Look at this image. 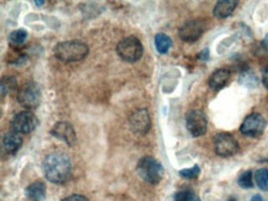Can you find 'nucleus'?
Returning a JSON list of instances; mask_svg holds the SVG:
<instances>
[{
	"label": "nucleus",
	"mask_w": 268,
	"mask_h": 201,
	"mask_svg": "<svg viewBox=\"0 0 268 201\" xmlns=\"http://www.w3.org/2000/svg\"><path fill=\"white\" fill-rule=\"evenodd\" d=\"M46 184L41 180H38V182H34L32 184H30L26 188L25 195L31 201H44V198H46Z\"/></svg>",
	"instance_id": "dca6fc26"
},
{
	"label": "nucleus",
	"mask_w": 268,
	"mask_h": 201,
	"mask_svg": "<svg viewBox=\"0 0 268 201\" xmlns=\"http://www.w3.org/2000/svg\"><path fill=\"white\" fill-rule=\"evenodd\" d=\"M206 30V25L202 20H190L183 23L180 28V37L184 42L193 43L198 41Z\"/></svg>",
	"instance_id": "9b49d317"
},
{
	"label": "nucleus",
	"mask_w": 268,
	"mask_h": 201,
	"mask_svg": "<svg viewBox=\"0 0 268 201\" xmlns=\"http://www.w3.org/2000/svg\"><path fill=\"white\" fill-rule=\"evenodd\" d=\"M267 121L258 112H252L248 116L245 117L244 122L240 126V132L248 137H257L264 134L266 129Z\"/></svg>",
	"instance_id": "6e6552de"
},
{
	"label": "nucleus",
	"mask_w": 268,
	"mask_h": 201,
	"mask_svg": "<svg viewBox=\"0 0 268 201\" xmlns=\"http://www.w3.org/2000/svg\"><path fill=\"white\" fill-rule=\"evenodd\" d=\"M35 4L38 5V6H42V4H44V1H35Z\"/></svg>",
	"instance_id": "c756f323"
},
{
	"label": "nucleus",
	"mask_w": 268,
	"mask_h": 201,
	"mask_svg": "<svg viewBox=\"0 0 268 201\" xmlns=\"http://www.w3.org/2000/svg\"><path fill=\"white\" fill-rule=\"evenodd\" d=\"M131 131L138 135H146L151 129V117L147 109H138L128 117Z\"/></svg>",
	"instance_id": "9d476101"
},
{
	"label": "nucleus",
	"mask_w": 268,
	"mask_h": 201,
	"mask_svg": "<svg viewBox=\"0 0 268 201\" xmlns=\"http://www.w3.org/2000/svg\"><path fill=\"white\" fill-rule=\"evenodd\" d=\"M54 53L56 58H58L64 63L70 62H78L86 58L89 53V47L86 42L80 40L64 41V42L57 43L54 48Z\"/></svg>",
	"instance_id": "f03ea898"
},
{
	"label": "nucleus",
	"mask_w": 268,
	"mask_h": 201,
	"mask_svg": "<svg viewBox=\"0 0 268 201\" xmlns=\"http://www.w3.org/2000/svg\"><path fill=\"white\" fill-rule=\"evenodd\" d=\"M16 99L22 108L28 110L38 108L42 100L40 85L35 82H25L18 90Z\"/></svg>",
	"instance_id": "39448f33"
},
{
	"label": "nucleus",
	"mask_w": 268,
	"mask_h": 201,
	"mask_svg": "<svg viewBox=\"0 0 268 201\" xmlns=\"http://www.w3.org/2000/svg\"><path fill=\"white\" fill-rule=\"evenodd\" d=\"M199 173H200V168H199V166H194V167H192V168L182 169V171L180 172V176L184 179L192 180V179L198 178Z\"/></svg>",
	"instance_id": "5701e85b"
},
{
	"label": "nucleus",
	"mask_w": 268,
	"mask_h": 201,
	"mask_svg": "<svg viewBox=\"0 0 268 201\" xmlns=\"http://www.w3.org/2000/svg\"><path fill=\"white\" fill-rule=\"evenodd\" d=\"M238 2L236 0H220L215 4L212 14L219 19H226L234 12Z\"/></svg>",
	"instance_id": "2eb2a0df"
},
{
	"label": "nucleus",
	"mask_w": 268,
	"mask_h": 201,
	"mask_svg": "<svg viewBox=\"0 0 268 201\" xmlns=\"http://www.w3.org/2000/svg\"><path fill=\"white\" fill-rule=\"evenodd\" d=\"M28 37V32L25 28H19V30H14L12 32H10L8 41H9L10 46L12 47H21L24 43L26 42Z\"/></svg>",
	"instance_id": "f3484780"
},
{
	"label": "nucleus",
	"mask_w": 268,
	"mask_h": 201,
	"mask_svg": "<svg viewBox=\"0 0 268 201\" xmlns=\"http://www.w3.org/2000/svg\"><path fill=\"white\" fill-rule=\"evenodd\" d=\"M61 201H89V200L86 199V197H83V195L74 194V195H70V197H68V198H64V199Z\"/></svg>",
	"instance_id": "393cba45"
},
{
	"label": "nucleus",
	"mask_w": 268,
	"mask_h": 201,
	"mask_svg": "<svg viewBox=\"0 0 268 201\" xmlns=\"http://www.w3.org/2000/svg\"><path fill=\"white\" fill-rule=\"evenodd\" d=\"M262 45H264V47H266V48L268 49V33L266 35V37L264 38V41H262Z\"/></svg>",
	"instance_id": "c85d7f7f"
},
{
	"label": "nucleus",
	"mask_w": 268,
	"mask_h": 201,
	"mask_svg": "<svg viewBox=\"0 0 268 201\" xmlns=\"http://www.w3.org/2000/svg\"><path fill=\"white\" fill-rule=\"evenodd\" d=\"M228 201H238V200H236V198H232V197H231L230 199H228Z\"/></svg>",
	"instance_id": "7c9ffc66"
},
{
	"label": "nucleus",
	"mask_w": 268,
	"mask_h": 201,
	"mask_svg": "<svg viewBox=\"0 0 268 201\" xmlns=\"http://www.w3.org/2000/svg\"><path fill=\"white\" fill-rule=\"evenodd\" d=\"M262 83H264V88H267L268 89V67H266L264 70H262Z\"/></svg>",
	"instance_id": "bb28decb"
},
{
	"label": "nucleus",
	"mask_w": 268,
	"mask_h": 201,
	"mask_svg": "<svg viewBox=\"0 0 268 201\" xmlns=\"http://www.w3.org/2000/svg\"><path fill=\"white\" fill-rule=\"evenodd\" d=\"M198 58L200 59V61H204V62L209 61V49H208V48H204L203 51L199 52Z\"/></svg>",
	"instance_id": "a878e982"
},
{
	"label": "nucleus",
	"mask_w": 268,
	"mask_h": 201,
	"mask_svg": "<svg viewBox=\"0 0 268 201\" xmlns=\"http://www.w3.org/2000/svg\"><path fill=\"white\" fill-rule=\"evenodd\" d=\"M215 153L220 157H231L238 152V143L232 135L220 132L212 140Z\"/></svg>",
	"instance_id": "423d86ee"
},
{
	"label": "nucleus",
	"mask_w": 268,
	"mask_h": 201,
	"mask_svg": "<svg viewBox=\"0 0 268 201\" xmlns=\"http://www.w3.org/2000/svg\"><path fill=\"white\" fill-rule=\"evenodd\" d=\"M254 182L262 192H268V169L260 168L254 173Z\"/></svg>",
	"instance_id": "6ab92c4d"
},
{
	"label": "nucleus",
	"mask_w": 268,
	"mask_h": 201,
	"mask_svg": "<svg viewBox=\"0 0 268 201\" xmlns=\"http://www.w3.org/2000/svg\"><path fill=\"white\" fill-rule=\"evenodd\" d=\"M10 124L12 131L20 135H28L38 127V119L31 111H21L12 117Z\"/></svg>",
	"instance_id": "0eeeda50"
},
{
	"label": "nucleus",
	"mask_w": 268,
	"mask_h": 201,
	"mask_svg": "<svg viewBox=\"0 0 268 201\" xmlns=\"http://www.w3.org/2000/svg\"><path fill=\"white\" fill-rule=\"evenodd\" d=\"M154 45L160 54H166L172 46V38L166 33H157L154 37Z\"/></svg>",
	"instance_id": "a211bd4d"
},
{
	"label": "nucleus",
	"mask_w": 268,
	"mask_h": 201,
	"mask_svg": "<svg viewBox=\"0 0 268 201\" xmlns=\"http://www.w3.org/2000/svg\"><path fill=\"white\" fill-rule=\"evenodd\" d=\"M230 79V70L226 68L216 69L209 78V87L214 91L222 90Z\"/></svg>",
	"instance_id": "4468645a"
},
{
	"label": "nucleus",
	"mask_w": 268,
	"mask_h": 201,
	"mask_svg": "<svg viewBox=\"0 0 268 201\" xmlns=\"http://www.w3.org/2000/svg\"><path fill=\"white\" fill-rule=\"evenodd\" d=\"M2 98L10 93L15 87H16V78L15 77H4L2 79Z\"/></svg>",
	"instance_id": "4be33fe9"
},
{
	"label": "nucleus",
	"mask_w": 268,
	"mask_h": 201,
	"mask_svg": "<svg viewBox=\"0 0 268 201\" xmlns=\"http://www.w3.org/2000/svg\"><path fill=\"white\" fill-rule=\"evenodd\" d=\"M238 184L242 189H251V188H254V173H252V171H246L244 173H241L238 179Z\"/></svg>",
	"instance_id": "aec40b11"
},
{
	"label": "nucleus",
	"mask_w": 268,
	"mask_h": 201,
	"mask_svg": "<svg viewBox=\"0 0 268 201\" xmlns=\"http://www.w3.org/2000/svg\"><path fill=\"white\" fill-rule=\"evenodd\" d=\"M116 52L122 61L128 63H135L141 59L144 54V46L141 41L135 36H128L119 41L116 46Z\"/></svg>",
	"instance_id": "20e7f679"
},
{
	"label": "nucleus",
	"mask_w": 268,
	"mask_h": 201,
	"mask_svg": "<svg viewBox=\"0 0 268 201\" xmlns=\"http://www.w3.org/2000/svg\"><path fill=\"white\" fill-rule=\"evenodd\" d=\"M2 150L5 152L10 153H16L18 151L20 150V147L22 146V137H21L20 134L15 131H10L6 132L4 136H2Z\"/></svg>",
	"instance_id": "ddd939ff"
},
{
	"label": "nucleus",
	"mask_w": 268,
	"mask_h": 201,
	"mask_svg": "<svg viewBox=\"0 0 268 201\" xmlns=\"http://www.w3.org/2000/svg\"><path fill=\"white\" fill-rule=\"evenodd\" d=\"M189 201H200V200H199V199H198V198H196V197H194V198H193V199H192V200H189Z\"/></svg>",
	"instance_id": "2f4dec72"
},
{
	"label": "nucleus",
	"mask_w": 268,
	"mask_h": 201,
	"mask_svg": "<svg viewBox=\"0 0 268 201\" xmlns=\"http://www.w3.org/2000/svg\"><path fill=\"white\" fill-rule=\"evenodd\" d=\"M50 132H51V135L54 137L63 141L68 146H73L76 143V141H77V135H76L74 129L67 121H58L57 124H54Z\"/></svg>",
	"instance_id": "f8f14e48"
},
{
	"label": "nucleus",
	"mask_w": 268,
	"mask_h": 201,
	"mask_svg": "<svg viewBox=\"0 0 268 201\" xmlns=\"http://www.w3.org/2000/svg\"><path fill=\"white\" fill-rule=\"evenodd\" d=\"M186 125L192 136L194 137L203 136L208 130L206 115L204 114V111L198 110V109L188 111V114L186 115Z\"/></svg>",
	"instance_id": "1a4fd4ad"
},
{
	"label": "nucleus",
	"mask_w": 268,
	"mask_h": 201,
	"mask_svg": "<svg viewBox=\"0 0 268 201\" xmlns=\"http://www.w3.org/2000/svg\"><path fill=\"white\" fill-rule=\"evenodd\" d=\"M238 82H240L242 85H245V87L254 88L257 85V77L251 72V70H246V72L241 73Z\"/></svg>",
	"instance_id": "412c9836"
},
{
	"label": "nucleus",
	"mask_w": 268,
	"mask_h": 201,
	"mask_svg": "<svg viewBox=\"0 0 268 201\" xmlns=\"http://www.w3.org/2000/svg\"><path fill=\"white\" fill-rule=\"evenodd\" d=\"M42 172L48 182L54 184H63L70 177L72 161L67 153L54 151L44 157L42 162Z\"/></svg>",
	"instance_id": "f257e3e1"
},
{
	"label": "nucleus",
	"mask_w": 268,
	"mask_h": 201,
	"mask_svg": "<svg viewBox=\"0 0 268 201\" xmlns=\"http://www.w3.org/2000/svg\"><path fill=\"white\" fill-rule=\"evenodd\" d=\"M251 201H264V198L261 197V195L257 194V195H254V197H252Z\"/></svg>",
	"instance_id": "cd10ccee"
},
{
	"label": "nucleus",
	"mask_w": 268,
	"mask_h": 201,
	"mask_svg": "<svg viewBox=\"0 0 268 201\" xmlns=\"http://www.w3.org/2000/svg\"><path fill=\"white\" fill-rule=\"evenodd\" d=\"M194 198V193L192 190L186 189L180 190V192L176 193L174 195V201H189Z\"/></svg>",
	"instance_id": "b1692460"
},
{
	"label": "nucleus",
	"mask_w": 268,
	"mask_h": 201,
	"mask_svg": "<svg viewBox=\"0 0 268 201\" xmlns=\"http://www.w3.org/2000/svg\"><path fill=\"white\" fill-rule=\"evenodd\" d=\"M138 174L141 177V179L150 184H158L164 178V169L162 167L161 162L157 161L154 157H142L138 163Z\"/></svg>",
	"instance_id": "7ed1b4c3"
}]
</instances>
